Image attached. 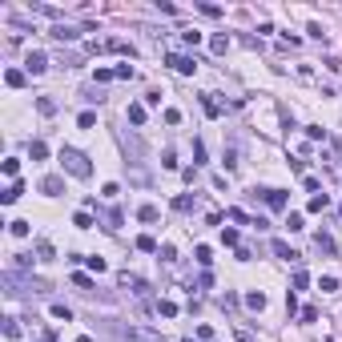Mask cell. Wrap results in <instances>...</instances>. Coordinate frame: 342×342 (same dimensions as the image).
Segmentation results:
<instances>
[{
  "mask_svg": "<svg viewBox=\"0 0 342 342\" xmlns=\"http://www.w3.org/2000/svg\"><path fill=\"white\" fill-rule=\"evenodd\" d=\"M37 254H41V262H53V246L49 242H37Z\"/></svg>",
  "mask_w": 342,
  "mask_h": 342,
  "instance_id": "cell-24",
  "label": "cell"
},
{
  "mask_svg": "<svg viewBox=\"0 0 342 342\" xmlns=\"http://www.w3.org/2000/svg\"><path fill=\"white\" fill-rule=\"evenodd\" d=\"M262 197L270 210H286V189H262Z\"/></svg>",
  "mask_w": 342,
  "mask_h": 342,
  "instance_id": "cell-5",
  "label": "cell"
},
{
  "mask_svg": "<svg viewBox=\"0 0 342 342\" xmlns=\"http://www.w3.org/2000/svg\"><path fill=\"white\" fill-rule=\"evenodd\" d=\"M49 37H53V41H77L81 32H77V28H69V24H57V28L49 32Z\"/></svg>",
  "mask_w": 342,
  "mask_h": 342,
  "instance_id": "cell-8",
  "label": "cell"
},
{
  "mask_svg": "<svg viewBox=\"0 0 342 342\" xmlns=\"http://www.w3.org/2000/svg\"><path fill=\"white\" fill-rule=\"evenodd\" d=\"M157 310H161L165 318H173V314H177V302H169V298H165V302H157Z\"/></svg>",
  "mask_w": 342,
  "mask_h": 342,
  "instance_id": "cell-27",
  "label": "cell"
},
{
  "mask_svg": "<svg viewBox=\"0 0 342 342\" xmlns=\"http://www.w3.org/2000/svg\"><path fill=\"white\" fill-rule=\"evenodd\" d=\"M137 250H145V254H153V250H157V242H153L149 233H141V237H137Z\"/></svg>",
  "mask_w": 342,
  "mask_h": 342,
  "instance_id": "cell-21",
  "label": "cell"
},
{
  "mask_svg": "<svg viewBox=\"0 0 342 342\" xmlns=\"http://www.w3.org/2000/svg\"><path fill=\"white\" fill-rule=\"evenodd\" d=\"M210 49H214V53H226V49H229V37H226V32H218V37L210 41Z\"/></svg>",
  "mask_w": 342,
  "mask_h": 342,
  "instance_id": "cell-17",
  "label": "cell"
},
{
  "mask_svg": "<svg viewBox=\"0 0 342 342\" xmlns=\"http://www.w3.org/2000/svg\"><path fill=\"white\" fill-rule=\"evenodd\" d=\"M173 210H181V214H185V210H193V197H189V193H181V197L173 201Z\"/></svg>",
  "mask_w": 342,
  "mask_h": 342,
  "instance_id": "cell-23",
  "label": "cell"
},
{
  "mask_svg": "<svg viewBox=\"0 0 342 342\" xmlns=\"http://www.w3.org/2000/svg\"><path fill=\"white\" fill-rule=\"evenodd\" d=\"M24 69H28L32 77H41V73L49 69V57H45V53H28V60H24Z\"/></svg>",
  "mask_w": 342,
  "mask_h": 342,
  "instance_id": "cell-4",
  "label": "cell"
},
{
  "mask_svg": "<svg viewBox=\"0 0 342 342\" xmlns=\"http://www.w3.org/2000/svg\"><path fill=\"white\" fill-rule=\"evenodd\" d=\"M53 318H60V322H69V318H73V310H69L64 302H53Z\"/></svg>",
  "mask_w": 342,
  "mask_h": 342,
  "instance_id": "cell-19",
  "label": "cell"
},
{
  "mask_svg": "<svg viewBox=\"0 0 342 342\" xmlns=\"http://www.w3.org/2000/svg\"><path fill=\"white\" fill-rule=\"evenodd\" d=\"M97 125V113H81V129H93Z\"/></svg>",
  "mask_w": 342,
  "mask_h": 342,
  "instance_id": "cell-37",
  "label": "cell"
},
{
  "mask_svg": "<svg viewBox=\"0 0 342 342\" xmlns=\"http://www.w3.org/2000/svg\"><path fill=\"white\" fill-rule=\"evenodd\" d=\"M318 290H322V294H334V290H338V278H334V274H326V278L318 282Z\"/></svg>",
  "mask_w": 342,
  "mask_h": 342,
  "instance_id": "cell-20",
  "label": "cell"
},
{
  "mask_svg": "<svg viewBox=\"0 0 342 342\" xmlns=\"http://www.w3.org/2000/svg\"><path fill=\"white\" fill-rule=\"evenodd\" d=\"M326 206H330V201H326V193H314V197H310V206H306V210H310V214H322V210H326Z\"/></svg>",
  "mask_w": 342,
  "mask_h": 342,
  "instance_id": "cell-12",
  "label": "cell"
},
{
  "mask_svg": "<svg viewBox=\"0 0 342 342\" xmlns=\"http://www.w3.org/2000/svg\"><path fill=\"white\" fill-rule=\"evenodd\" d=\"M161 165H165V169H177V157H173V149H165V157H161Z\"/></svg>",
  "mask_w": 342,
  "mask_h": 342,
  "instance_id": "cell-39",
  "label": "cell"
},
{
  "mask_svg": "<svg viewBox=\"0 0 342 342\" xmlns=\"http://www.w3.org/2000/svg\"><path fill=\"white\" fill-rule=\"evenodd\" d=\"M77 342H93V338H89V334H81V338H77Z\"/></svg>",
  "mask_w": 342,
  "mask_h": 342,
  "instance_id": "cell-41",
  "label": "cell"
},
{
  "mask_svg": "<svg viewBox=\"0 0 342 342\" xmlns=\"http://www.w3.org/2000/svg\"><path fill=\"white\" fill-rule=\"evenodd\" d=\"M222 242H226V246H237V229H222Z\"/></svg>",
  "mask_w": 342,
  "mask_h": 342,
  "instance_id": "cell-38",
  "label": "cell"
},
{
  "mask_svg": "<svg viewBox=\"0 0 342 342\" xmlns=\"http://www.w3.org/2000/svg\"><path fill=\"white\" fill-rule=\"evenodd\" d=\"M129 125H145V105H129Z\"/></svg>",
  "mask_w": 342,
  "mask_h": 342,
  "instance_id": "cell-13",
  "label": "cell"
},
{
  "mask_svg": "<svg viewBox=\"0 0 342 342\" xmlns=\"http://www.w3.org/2000/svg\"><path fill=\"white\" fill-rule=\"evenodd\" d=\"M4 81H8L12 89H20V85H24V73H20V69H8V73H4Z\"/></svg>",
  "mask_w": 342,
  "mask_h": 342,
  "instance_id": "cell-14",
  "label": "cell"
},
{
  "mask_svg": "<svg viewBox=\"0 0 342 342\" xmlns=\"http://www.w3.org/2000/svg\"><path fill=\"white\" fill-rule=\"evenodd\" d=\"M306 137H310V141H322V137H326V133H322V129H318V125H306Z\"/></svg>",
  "mask_w": 342,
  "mask_h": 342,
  "instance_id": "cell-31",
  "label": "cell"
},
{
  "mask_svg": "<svg viewBox=\"0 0 342 342\" xmlns=\"http://www.w3.org/2000/svg\"><path fill=\"white\" fill-rule=\"evenodd\" d=\"M197 262H201V266H210V262H214V258H210V246H197Z\"/></svg>",
  "mask_w": 342,
  "mask_h": 342,
  "instance_id": "cell-32",
  "label": "cell"
},
{
  "mask_svg": "<svg viewBox=\"0 0 342 342\" xmlns=\"http://www.w3.org/2000/svg\"><path fill=\"white\" fill-rule=\"evenodd\" d=\"M237 342H254V338H250V334H237Z\"/></svg>",
  "mask_w": 342,
  "mask_h": 342,
  "instance_id": "cell-40",
  "label": "cell"
},
{
  "mask_svg": "<svg viewBox=\"0 0 342 342\" xmlns=\"http://www.w3.org/2000/svg\"><path fill=\"white\" fill-rule=\"evenodd\" d=\"M286 226H290V233H298V229H306V222H302V214H290Z\"/></svg>",
  "mask_w": 342,
  "mask_h": 342,
  "instance_id": "cell-22",
  "label": "cell"
},
{
  "mask_svg": "<svg viewBox=\"0 0 342 342\" xmlns=\"http://www.w3.org/2000/svg\"><path fill=\"white\" fill-rule=\"evenodd\" d=\"M246 306L262 314V310H266V294H258V290H254V294H246Z\"/></svg>",
  "mask_w": 342,
  "mask_h": 342,
  "instance_id": "cell-11",
  "label": "cell"
},
{
  "mask_svg": "<svg viewBox=\"0 0 342 342\" xmlns=\"http://www.w3.org/2000/svg\"><path fill=\"white\" fill-rule=\"evenodd\" d=\"M16 169H20V161H16V157H8V161H4V173H8V177H16Z\"/></svg>",
  "mask_w": 342,
  "mask_h": 342,
  "instance_id": "cell-35",
  "label": "cell"
},
{
  "mask_svg": "<svg viewBox=\"0 0 342 342\" xmlns=\"http://www.w3.org/2000/svg\"><path fill=\"white\" fill-rule=\"evenodd\" d=\"M165 60H169L177 73H185V77H193V73H197V60H193V57H185V53H169Z\"/></svg>",
  "mask_w": 342,
  "mask_h": 342,
  "instance_id": "cell-2",
  "label": "cell"
},
{
  "mask_svg": "<svg viewBox=\"0 0 342 342\" xmlns=\"http://www.w3.org/2000/svg\"><path fill=\"white\" fill-rule=\"evenodd\" d=\"M60 189H64V177H57V173H49V177H41V193H49V197H57Z\"/></svg>",
  "mask_w": 342,
  "mask_h": 342,
  "instance_id": "cell-3",
  "label": "cell"
},
{
  "mask_svg": "<svg viewBox=\"0 0 342 342\" xmlns=\"http://www.w3.org/2000/svg\"><path fill=\"white\" fill-rule=\"evenodd\" d=\"M129 342H161L153 330H145V326H129Z\"/></svg>",
  "mask_w": 342,
  "mask_h": 342,
  "instance_id": "cell-7",
  "label": "cell"
},
{
  "mask_svg": "<svg viewBox=\"0 0 342 342\" xmlns=\"http://www.w3.org/2000/svg\"><path fill=\"white\" fill-rule=\"evenodd\" d=\"M318 250H326V254H334V242H330V233H318Z\"/></svg>",
  "mask_w": 342,
  "mask_h": 342,
  "instance_id": "cell-29",
  "label": "cell"
},
{
  "mask_svg": "<svg viewBox=\"0 0 342 342\" xmlns=\"http://www.w3.org/2000/svg\"><path fill=\"white\" fill-rule=\"evenodd\" d=\"M28 157H32V161H45V157H49V145H45V141H32V145H28Z\"/></svg>",
  "mask_w": 342,
  "mask_h": 342,
  "instance_id": "cell-10",
  "label": "cell"
},
{
  "mask_svg": "<svg viewBox=\"0 0 342 342\" xmlns=\"http://www.w3.org/2000/svg\"><path fill=\"white\" fill-rule=\"evenodd\" d=\"M8 229H12V237H28V222H12Z\"/></svg>",
  "mask_w": 342,
  "mask_h": 342,
  "instance_id": "cell-28",
  "label": "cell"
},
{
  "mask_svg": "<svg viewBox=\"0 0 342 342\" xmlns=\"http://www.w3.org/2000/svg\"><path fill=\"white\" fill-rule=\"evenodd\" d=\"M137 218H141V222H157L161 214H157V206H141V210H137Z\"/></svg>",
  "mask_w": 342,
  "mask_h": 342,
  "instance_id": "cell-15",
  "label": "cell"
},
{
  "mask_svg": "<svg viewBox=\"0 0 342 342\" xmlns=\"http://www.w3.org/2000/svg\"><path fill=\"white\" fill-rule=\"evenodd\" d=\"M60 165H64V173H73V177H89V173H93L89 157L77 153V149H60Z\"/></svg>",
  "mask_w": 342,
  "mask_h": 342,
  "instance_id": "cell-1",
  "label": "cell"
},
{
  "mask_svg": "<svg viewBox=\"0 0 342 342\" xmlns=\"http://www.w3.org/2000/svg\"><path fill=\"white\" fill-rule=\"evenodd\" d=\"M37 109H41L45 117H53V113H57V101H53V97H41V101H37Z\"/></svg>",
  "mask_w": 342,
  "mask_h": 342,
  "instance_id": "cell-16",
  "label": "cell"
},
{
  "mask_svg": "<svg viewBox=\"0 0 342 342\" xmlns=\"http://www.w3.org/2000/svg\"><path fill=\"white\" fill-rule=\"evenodd\" d=\"M4 334H8V338H16V334H20V326H16V318H4Z\"/></svg>",
  "mask_w": 342,
  "mask_h": 342,
  "instance_id": "cell-30",
  "label": "cell"
},
{
  "mask_svg": "<svg viewBox=\"0 0 342 342\" xmlns=\"http://www.w3.org/2000/svg\"><path fill=\"white\" fill-rule=\"evenodd\" d=\"M306 282H310V274H306V270H298V274H294V286H298V290H306Z\"/></svg>",
  "mask_w": 342,
  "mask_h": 342,
  "instance_id": "cell-36",
  "label": "cell"
},
{
  "mask_svg": "<svg viewBox=\"0 0 342 342\" xmlns=\"http://www.w3.org/2000/svg\"><path fill=\"white\" fill-rule=\"evenodd\" d=\"M113 77H117L113 69H97V85H105V81H113Z\"/></svg>",
  "mask_w": 342,
  "mask_h": 342,
  "instance_id": "cell-34",
  "label": "cell"
},
{
  "mask_svg": "<svg viewBox=\"0 0 342 342\" xmlns=\"http://www.w3.org/2000/svg\"><path fill=\"white\" fill-rule=\"evenodd\" d=\"M270 250H274V254H278V258H282V262H298V254H294V250H290V246H286L282 237H274V242H270Z\"/></svg>",
  "mask_w": 342,
  "mask_h": 342,
  "instance_id": "cell-6",
  "label": "cell"
},
{
  "mask_svg": "<svg viewBox=\"0 0 342 342\" xmlns=\"http://www.w3.org/2000/svg\"><path fill=\"white\" fill-rule=\"evenodd\" d=\"M113 73H117V77H121V81H129V77H133V64H117Z\"/></svg>",
  "mask_w": 342,
  "mask_h": 342,
  "instance_id": "cell-33",
  "label": "cell"
},
{
  "mask_svg": "<svg viewBox=\"0 0 342 342\" xmlns=\"http://www.w3.org/2000/svg\"><path fill=\"white\" fill-rule=\"evenodd\" d=\"M105 222H109L105 229H121V210H109V214H105Z\"/></svg>",
  "mask_w": 342,
  "mask_h": 342,
  "instance_id": "cell-25",
  "label": "cell"
},
{
  "mask_svg": "<svg viewBox=\"0 0 342 342\" xmlns=\"http://www.w3.org/2000/svg\"><path fill=\"white\" fill-rule=\"evenodd\" d=\"M338 218H342V210H338Z\"/></svg>",
  "mask_w": 342,
  "mask_h": 342,
  "instance_id": "cell-42",
  "label": "cell"
},
{
  "mask_svg": "<svg viewBox=\"0 0 342 342\" xmlns=\"http://www.w3.org/2000/svg\"><path fill=\"white\" fill-rule=\"evenodd\" d=\"M20 193H24V185H20V181H12V185H8L4 193H0V201H4V206H12V201H16Z\"/></svg>",
  "mask_w": 342,
  "mask_h": 342,
  "instance_id": "cell-9",
  "label": "cell"
},
{
  "mask_svg": "<svg viewBox=\"0 0 342 342\" xmlns=\"http://www.w3.org/2000/svg\"><path fill=\"white\" fill-rule=\"evenodd\" d=\"M201 105H206V113H210V117H222V105H218V101H214V97H210V93H206V97H201Z\"/></svg>",
  "mask_w": 342,
  "mask_h": 342,
  "instance_id": "cell-18",
  "label": "cell"
},
{
  "mask_svg": "<svg viewBox=\"0 0 342 342\" xmlns=\"http://www.w3.org/2000/svg\"><path fill=\"white\" fill-rule=\"evenodd\" d=\"M73 226H77V229H89V226H93V218H89V214H85V210H81V214H77V218H73Z\"/></svg>",
  "mask_w": 342,
  "mask_h": 342,
  "instance_id": "cell-26",
  "label": "cell"
}]
</instances>
